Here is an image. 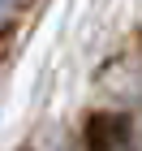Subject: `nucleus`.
<instances>
[{"instance_id": "obj_1", "label": "nucleus", "mask_w": 142, "mask_h": 151, "mask_svg": "<svg viewBox=\"0 0 142 151\" xmlns=\"http://www.w3.org/2000/svg\"><path fill=\"white\" fill-rule=\"evenodd\" d=\"M91 151H133V125L125 112H99L86 125Z\"/></svg>"}]
</instances>
